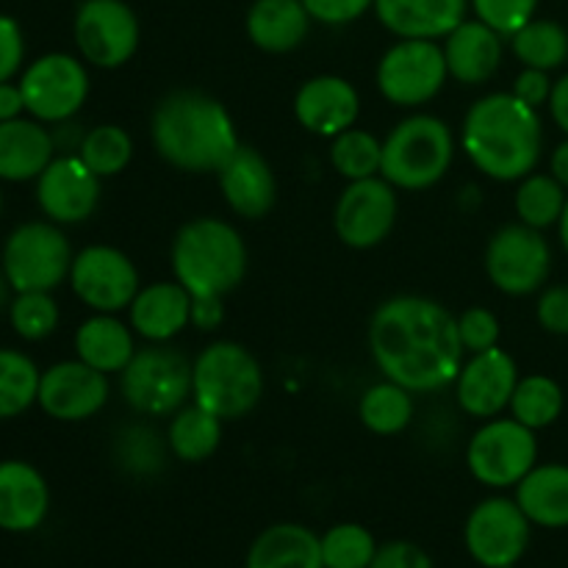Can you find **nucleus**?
Masks as SVG:
<instances>
[{"mask_svg": "<svg viewBox=\"0 0 568 568\" xmlns=\"http://www.w3.org/2000/svg\"><path fill=\"white\" fill-rule=\"evenodd\" d=\"M369 353L386 381L414 394L453 386L464 366L458 316L447 305L422 294L383 300L369 320Z\"/></svg>", "mask_w": 568, "mask_h": 568, "instance_id": "obj_1", "label": "nucleus"}, {"mask_svg": "<svg viewBox=\"0 0 568 568\" xmlns=\"http://www.w3.org/2000/svg\"><path fill=\"white\" fill-rule=\"evenodd\" d=\"M460 144L477 172L497 183H519L541 161V116L514 92H491L466 111Z\"/></svg>", "mask_w": 568, "mask_h": 568, "instance_id": "obj_2", "label": "nucleus"}, {"mask_svg": "<svg viewBox=\"0 0 568 568\" xmlns=\"http://www.w3.org/2000/svg\"><path fill=\"white\" fill-rule=\"evenodd\" d=\"M150 139L155 153L181 172H216L242 144L231 111L197 89H175L159 100Z\"/></svg>", "mask_w": 568, "mask_h": 568, "instance_id": "obj_3", "label": "nucleus"}, {"mask_svg": "<svg viewBox=\"0 0 568 568\" xmlns=\"http://www.w3.org/2000/svg\"><path fill=\"white\" fill-rule=\"evenodd\" d=\"M170 264L192 297H227L247 275V244L231 222L197 216L178 227Z\"/></svg>", "mask_w": 568, "mask_h": 568, "instance_id": "obj_4", "label": "nucleus"}, {"mask_svg": "<svg viewBox=\"0 0 568 568\" xmlns=\"http://www.w3.org/2000/svg\"><path fill=\"white\" fill-rule=\"evenodd\" d=\"M264 386L258 358L239 342H211L192 361V403L222 422L253 414L264 397Z\"/></svg>", "mask_w": 568, "mask_h": 568, "instance_id": "obj_5", "label": "nucleus"}, {"mask_svg": "<svg viewBox=\"0 0 568 568\" xmlns=\"http://www.w3.org/2000/svg\"><path fill=\"white\" fill-rule=\"evenodd\" d=\"M455 159L453 128L436 114H410L383 139L381 175L397 192H425L444 181Z\"/></svg>", "mask_w": 568, "mask_h": 568, "instance_id": "obj_6", "label": "nucleus"}, {"mask_svg": "<svg viewBox=\"0 0 568 568\" xmlns=\"http://www.w3.org/2000/svg\"><path fill=\"white\" fill-rule=\"evenodd\" d=\"M75 253L61 231L50 220H31L17 225L3 242L0 270L17 292H55L70 277Z\"/></svg>", "mask_w": 568, "mask_h": 568, "instance_id": "obj_7", "label": "nucleus"}, {"mask_svg": "<svg viewBox=\"0 0 568 568\" xmlns=\"http://www.w3.org/2000/svg\"><path fill=\"white\" fill-rule=\"evenodd\" d=\"M120 394L142 416H172L192 397V361L170 344H148L120 372Z\"/></svg>", "mask_w": 568, "mask_h": 568, "instance_id": "obj_8", "label": "nucleus"}, {"mask_svg": "<svg viewBox=\"0 0 568 568\" xmlns=\"http://www.w3.org/2000/svg\"><path fill=\"white\" fill-rule=\"evenodd\" d=\"M538 464L536 430L516 422L514 416H494L483 422L469 438L466 466L480 486L505 491L516 488Z\"/></svg>", "mask_w": 568, "mask_h": 568, "instance_id": "obj_9", "label": "nucleus"}, {"mask_svg": "<svg viewBox=\"0 0 568 568\" xmlns=\"http://www.w3.org/2000/svg\"><path fill=\"white\" fill-rule=\"evenodd\" d=\"M447 59L436 39H397L375 70L377 92L397 109H419L442 94Z\"/></svg>", "mask_w": 568, "mask_h": 568, "instance_id": "obj_10", "label": "nucleus"}, {"mask_svg": "<svg viewBox=\"0 0 568 568\" xmlns=\"http://www.w3.org/2000/svg\"><path fill=\"white\" fill-rule=\"evenodd\" d=\"M483 266L497 292L508 297H530L549 283L552 247L544 231L525 222H510L488 239Z\"/></svg>", "mask_w": 568, "mask_h": 568, "instance_id": "obj_11", "label": "nucleus"}, {"mask_svg": "<svg viewBox=\"0 0 568 568\" xmlns=\"http://www.w3.org/2000/svg\"><path fill=\"white\" fill-rule=\"evenodd\" d=\"M17 83L26 98V114L44 125L75 120L92 89L87 61L61 50L33 59Z\"/></svg>", "mask_w": 568, "mask_h": 568, "instance_id": "obj_12", "label": "nucleus"}, {"mask_svg": "<svg viewBox=\"0 0 568 568\" xmlns=\"http://www.w3.org/2000/svg\"><path fill=\"white\" fill-rule=\"evenodd\" d=\"M78 55L98 70H120L136 55L142 28L125 0H83L72 20Z\"/></svg>", "mask_w": 568, "mask_h": 568, "instance_id": "obj_13", "label": "nucleus"}, {"mask_svg": "<svg viewBox=\"0 0 568 568\" xmlns=\"http://www.w3.org/2000/svg\"><path fill=\"white\" fill-rule=\"evenodd\" d=\"M532 521L516 499L488 497L469 510L464 544L469 558L483 568L519 566L530 549Z\"/></svg>", "mask_w": 568, "mask_h": 568, "instance_id": "obj_14", "label": "nucleus"}, {"mask_svg": "<svg viewBox=\"0 0 568 568\" xmlns=\"http://www.w3.org/2000/svg\"><path fill=\"white\" fill-rule=\"evenodd\" d=\"M67 283L92 314L128 311V305L142 288L131 255L111 244H89V247L78 250Z\"/></svg>", "mask_w": 568, "mask_h": 568, "instance_id": "obj_15", "label": "nucleus"}, {"mask_svg": "<svg viewBox=\"0 0 568 568\" xmlns=\"http://www.w3.org/2000/svg\"><path fill=\"white\" fill-rule=\"evenodd\" d=\"M399 216L397 189L383 175L349 181L333 209V227L342 244L372 250L392 236Z\"/></svg>", "mask_w": 568, "mask_h": 568, "instance_id": "obj_16", "label": "nucleus"}, {"mask_svg": "<svg viewBox=\"0 0 568 568\" xmlns=\"http://www.w3.org/2000/svg\"><path fill=\"white\" fill-rule=\"evenodd\" d=\"M37 205L55 225H81L98 211L103 178L94 175L81 155L61 153L37 178Z\"/></svg>", "mask_w": 568, "mask_h": 568, "instance_id": "obj_17", "label": "nucleus"}, {"mask_svg": "<svg viewBox=\"0 0 568 568\" xmlns=\"http://www.w3.org/2000/svg\"><path fill=\"white\" fill-rule=\"evenodd\" d=\"M109 375L92 369L83 361H59L39 377L37 405L55 422H87L109 403Z\"/></svg>", "mask_w": 568, "mask_h": 568, "instance_id": "obj_18", "label": "nucleus"}, {"mask_svg": "<svg viewBox=\"0 0 568 568\" xmlns=\"http://www.w3.org/2000/svg\"><path fill=\"white\" fill-rule=\"evenodd\" d=\"M519 383V366L503 347L469 355L455 377V397L460 410L471 419H494L508 410Z\"/></svg>", "mask_w": 568, "mask_h": 568, "instance_id": "obj_19", "label": "nucleus"}, {"mask_svg": "<svg viewBox=\"0 0 568 568\" xmlns=\"http://www.w3.org/2000/svg\"><path fill=\"white\" fill-rule=\"evenodd\" d=\"M358 89L342 75H314L300 83L294 94V116L305 131L316 136H338L358 122Z\"/></svg>", "mask_w": 568, "mask_h": 568, "instance_id": "obj_20", "label": "nucleus"}, {"mask_svg": "<svg viewBox=\"0 0 568 568\" xmlns=\"http://www.w3.org/2000/svg\"><path fill=\"white\" fill-rule=\"evenodd\" d=\"M227 209L242 220H264L277 200V181L270 161L258 150L239 144L236 153L216 170Z\"/></svg>", "mask_w": 568, "mask_h": 568, "instance_id": "obj_21", "label": "nucleus"}, {"mask_svg": "<svg viewBox=\"0 0 568 568\" xmlns=\"http://www.w3.org/2000/svg\"><path fill=\"white\" fill-rule=\"evenodd\" d=\"M50 514V486L42 471L20 458L0 460V530L26 536Z\"/></svg>", "mask_w": 568, "mask_h": 568, "instance_id": "obj_22", "label": "nucleus"}, {"mask_svg": "<svg viewBox=\"0 0 568 568\" xmlns=\"http://www.w3.org/2000/svg\"><path fill=\"white\" fill-rule=\"evenodd\" d=\"M128 325L148 344H170L192 325V294L178 281H155L128 305Z\"/></svg>", "mask_w": 568, "mask_h": 568, "instance_id": "obj_23", "label": "nucleus"}, {"mask_svg": "<svg viewBox=\"0 0 568 568\" xmlns=\"http://www.w3.org/2000/svg\"><path fill=\"white\" fill-rule=\"evenodd\" d=\"M444 59L449 78L466 87H480L491 81L505 59V37H499L486 22L464 20L444 37Z\"/></svg>", "mask_w": 568, "mask_h": 568, "instance_id": "obj_24", "label": "nucleus"}, {"mask_svg": "<svg viewBox=\"0 0 568 568\" xmlns=\"http://www.w3.org/2000/svg\"><path fill=\"white\" fill-rule=\"evenodd\" d=\"M53 131L33 116L0 122V181H37L44 166L55 159Z\"/></svg>", "mask_w": 568, "mask_h": 568, "instance_id": "obj_25", "label": "nucleus"}, {"mask_svg": "<svg viewBox=\"0 0 568 568\" xmlns=\"http://www.w3.org/2000/svg\"><path fill=\"white\" fill-rule=\"evenodd\" d=\"M469 0H375V14L397 39H444L466 20Z\"/></svg>", "mask_w": 568, "mask_h": 568, "instance_id": "obj_26", "label": "nucleus"}, {"mask_svg": "<svg viewBox=\"0 0 568 568\" xmlns=\"http://www.w3.org/2000/svg\"><path fill=\"white\" fill-rule=\"evenodd\" d=\"M311 22L303 0H253L244 17L250 42L272 55L297 50L308 39Z\"/></svg>", "mask_w": 568, "mask_h": 568, "instance_id": "obj_27", "label": "nucleus"}, {"mask_svg": "<svg viewBox=\"0 0 568 568\" xmlns=\"http://www.w3.org/2000/svg\"><path fill=\"white\" fill-rule=\"evenodd\" d=\"M72 347L78 361L103 375H120L139 349L133 327L116 320V314H92L83 320L72 338Z\"/></svg>", "mask_w": 568, "mask_h": 568, "instance_id": "obj_28", "label": "nucleus"}, {"mask_svg": "<svg viewBox=\"0 0 568 568\" xmlns=\"http://www.w3.org/2000/svg\"><path fill=\"white\" fill-rule=\"evenodd\" d=\"M244 568H325L320 536L297 521H281L255 536Z\"/></svg>", "mask_w": 568, "mask_h": 568, "instance_id": "obj_29", "label": "nucleus"}, {"mask_svg": "<svg viewBox=\"0 0 568 568\" xmlns=\"http://www.w3.org/2000/svg\"><path fill=\"white\" fill-rule=\"evenodd\" d=\"M516 503L532 527L566 530L568 527V466L536 464L516 486Z\"/></svg>", "mask_w": 568, "mask_h": 568, "instance_id": "obj_30", "label": "nucleus"}, {"mask_svg": "<svg viewBox=\"0 0 568 568\" xmlns=\"http://www.w3.org/2000/svg\"><path fill=\"white\" fill-rule=\"evenodd\" d=\"M222 425L225 422L211 410L200 408L197 403L183 405L175 410L166 427V447L183 464H203L220 449Z\"/></svg>", "mask_w": 568, "mask_h": 568, "instance_id": "obj_31", "label": "nucleus"}, {"mask_svg": "<svg viewBox=\"0 0 568 568\" xmlns=\"http://www.w3.org/2000/svg\"><path fill=\"white\" fill-rule=\"evenodd\" d=\"M414 392L386 381V377L366 388L358 399L361 425L375 436H397L414 422Z\"/></svg>", "mask_w": 568, "mask_h": 568, "instance_id": "obj_32", "label": "nucleus"}, {"mask_svg": "<svg viewBox=\"0 0 568 568\" xmlns=\"http://www.w3.org/2000/svg\"><path fill=\"white\" fill-rule=\"evenodd\" d=\"M510 53L521 67L555 72L568 61V31L555 20L532 17L525 28L508 39Z\"/></svg>", "mask_w": 568, "mask_h": 568, "instance_id": "obj_33", "label": "nucleus"}, {"mask_svg": "<svg viewBox=\"0 0 568 568\" xmlns=\"http://www.w3.org/2000/svg\"><path fill=\"white\" fill-rule=\"evenodd\" d=\"M564 405L566 397L558 381H552L549 375H527L519 377V383H516L508 410L516 422L538 433L547 430L560 419Z\"/></svg>", "mask_w": 568, "mask_h": 568, "instance_id": "obj_34", "label": "nucleus"}, {"mask_svg": "<svg viewBox=\"0 0 568 568\" xmlns=\"http://www.w3.org/2000/svg\"><path fill=\"white\" fill-rule=\"evenodd\" d=\"M39 366L22 349L0 347V422L17 419L37 405Z\"/></svg>", "mask_w": 568, "mask_h": 568, "instance_id": "obj_35", "label": "nucleus"}, {"mask_svg": "<svg viewBox=\"0 0 568 568\" xmlns=\"http://www.w3.org/2000/svg\"><path fill=\"white\" fill-rule=\"evenodd\" d=\"M566 200L568 189L560 186L549 172H530L519 181V189L514 194V209L519 222L536 227V231H547V227H558Z\"/></svg>", "mask_w": 568, "mask_h": 568, "instance_id": "obj_36", "label": "nucleus"}, {"mask_svg": "<svg viewBox=\"0 0 568 568\" xmlns=\"http://www.w3.org/2000/svg\"><path fill=\"white\" fill-rule=\"evenodd\" d=\"M83 164L98 178H116L128 170L133 159V139L122 125H94L83 133V142L78 148Z\"/></svg>", "mask_w": 568, "mask_h": 568, "instance_id": "obj_37", "label": "nucleus"}, {"mask_svg": "<svg viewBox=\"0 0 568 568\" xmlns=\"http://www.w3.org/2000/svg\"><path fill=\"white\" fill-rule=\"evenodd\" d=\"M383 139L364 128H347L331 139V164L344 181H364L381 175Z\"/></svg>", "mask_w": 568, "mask_h": 568, "instance_id": "obj_38", "label": "nucleus"}, {"mask_svg": "<svg viewBox=\"0 0 568 568\" xmlns=\"http://www.w3.org/2000/svg\"><path fill=\"white\" fill-rule=\"evenodd\" d=\"M320 547L325 568H369L381 544L375 541L369 527L358 521H342L322 532Z\"/></svg>", "mask_w": 568, "mask_h": 568, "instance_id": "obj_39", "label": "nucleus"}, {"mask_svg": "<svg viewBox=\"0 0 568 568\" xmlns=\"http://www.w3.org/2000/svg\"><path fill=\"white\" fill-rule=\"evenodd\" d=\"M11 331L22 342H44L59 331L61 311L53 292H17L9 303Z\"/></svg>", "mask_w": 568, "mask_h": 568, "instance_id": "obj_40", "label": "nucleus"}, {"mask_svg": "<svg viewBox=\"0 0 568 568\" xmlns=\"http://www.w3.org/2000/svg\"><path fill=\"white\" fill-rule=\"evenodd\" d=\"M166 442L150 427L133 425L116 436V460L131 475H155L166 458Z\"/></svg>", "mask_w": 568, "mask_h": 568, "instance_id": "obj_41", "label": "nucleus"}, {"mask_svg": "<svg viewBox=\"0 0 568 568\" xmlns=\"http://www.w3.org/2000/svg\"><path fill=\"white\" fill-rule=\"evenodd\" d=\"M469 6L477 20L494 28L499 37L510 39L536 17L538 0H469Z\"/></svg>", "mask_w": 568, "mask_h": 568, "instance_id": "obj_42", "label": "nucleus"}, {"mask_svg": "<svg viewBox=\"0 0 568 568\" xmlns=\"http://www.w3.org/2000/svg\"><path fill=\"white\" fill-rule=\"evenodd\" d=\"M499 333L503 327H499L497 314L486 305H471L458 316V336L469 355L499 347Z\"/></svg>", "mask_w": 568, "mask_h": 568, "instance_id": "obj_43", "label": "nucleus"}, {"mask_svg": "<svg viewBox=\"0 0 568 568\" xmlns=\"http://www.w3.org/2000/svg\"><path fill=\"white\" fill-rule=\"evenodd\" d=\"M536 320L552 336H568V283L541 288L536 303Z\"/></svg>", "mask_w": 568, "mask_h": 568, "instance_id": "obj_44", "label": "nucleus"}, {"mask_svg": "<svg viewBox=\"0 0 568 568\" xmlns=\"http://www.w3.org/2000/svg\"><path fill=\"white\" fill-rule=\"evenodd\" d=\"M311 20L322 26H349L361 20L369 9H375V0H303Z\"/></svg>", "mask_w": 568, "mask_h": 568, "instance_id": "obj_45", "label": "nucleus"}, {"mask_svg": "<svg viewBox=\"0 0 568 568\" xmlns=\"http://www.w3.org/2000/svg\"><path fill=\"white\" fill-rule=\"evenodd\" d=\"M26 61V37L14 17L0 14V83L14 81Z\"/></svg>", "mask_w": 568, "mask_h": 568, "instance_id": "obj_46", "label": "nucleus"}, {"mask_svg": "<svg viewBox=\"0 0 568 568\" xmlns=\"http://www.w3.org/2000/svg\"><path fill=\"white\" fill-rule=\"evenodd\" d=\"M369 568H436V566H433V558L419 547V544L397 538V541H386L377 547Z\"/></svg>", "mask_w": 568, "mask_h": 568, "instance_id": "obj_47", "label": "nucleus"}, {"mask_svg": "<svg viewBox=\"0 0 568 568\" xmlns=\"http://www.w3.org/2000/svg\"><path fill=\"white\" fill-rule=\"evenodd\" d=\"M552 87L555 81L549 78V72L525 67V70L516 75L514 89H510V92H514L521 103L532 105V109H544V105H549V98H552Z\"/></svg>", "mask_w": 568, "mask_h": 568, "instance_id": "obj_48", "label": "nucleus"}, {"mask_svg": "<svg viewBox=\"0 0 568 568\" xmlns=\"http://www.w3.org/2000/svg\"><path fill=\"white\" fill-rule=\"evenodd\" d=\"M225 297H192V325L200 331H216L225 320Z\"/></svg>", "mask_w": 568, "mask_h": 568, "instance_id": "obj_49", "label": "nucleus"}, {"mask_svg": "<svg viewBox=\"0 0 568 568\" xmlns=\"http://www.w3.org/2000/svg\"><path fill=\"white\" fill-rule=\"evenodd\" d=\"M26 114V98H22L20 83L3 81L0 83V122L17 120Z\"/></svg>", "mask_w": 568, "mask_h": 568, "instance_id": "obj_50", "label": "nucleus"}, {"mask_svg": "<svg viewBox=\"0 0 568 568\" xmlns=\"http://www.w3.org/2000/svg\"><path fill=\"white\" fill-rule=\"evenodd\" d=\"M549 114H552L555 125L568 136V72L560 75L552 87V98H549Z\"/></svg>", "mask_w": 568, "mask_h": 568, "instance_id": "obj_51", "label": "nucleus"}, {"mask_svg": "<svg viewBox=\"0 0 568 568\" xmlns=\"http://www.w3.org/2000/svg\"><path fill=\"white\" fill-rule=\"evenodd\" d=\"M549 175L560 183V186L568 189V136L549 155Z\"/></svg>", "mask_w": 568, "mask_h": 568, "instance_id": "obj_52", "label": "nucleus"}, {"mask_svg": "<svg viewBox=\"0 0 568 568\" xmlns=\"http://www.w3.org/2000/svg\"><path fill=\"white\" fill-rule=\"evenodd\" d=\"M11 297H14V288H11L9 277L3 275V270H0V311H9Z\"/></svg>", "mask_w": 568, "mask_h": 568, "instance_id": "obj_53", "label": "nucleus"}, {"mask_svg": "<svg viewBox=\"0 0 568 568\" xmlns=\"http://www.w3.org/2000/svg\"><path fill=\"white\" fill-rule=\"evenodd\" d=\"M558 239L568 255V200H566V209H564V214H560V222H558Z\"/></svg>", "mask_w": 568, "mask_h": 568, "instance_id": "obj_54", "label": "nucleus"}, {"mask_svg": "<svg viewBox=\"0 0 568 568\" xmlns=\"http://www.w3.org/2000/svg\"><path fill=\"white\" fill-rule=\"evenodd\" d=\"M0 216H3V192H0Z\"/></svg>", "mask_w": 568, "mask_h": 568, "instance_id": "obj_55", "label": "nucleus"}, {"mask_svg": "<svg viewBox=\"0 0 568 568\" xmlns=\"http://www.w3.org/2000/svg\"><path fill=\"white\" fill-rule=\"evenodd\" d=\"M508 568H516V566H508Z\"/></svg>", "mask_w": 568, "mask_h": 568, "instance_id": "obj_56", "label": "nucleus"}]
</instances>
